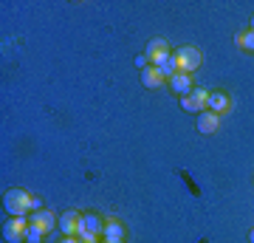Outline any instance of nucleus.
<instances>
[{
  "mask_svg": "<svg viewBox=\"0 0 254 243\" xmlns=\"http://www.w3.org/2000/svg\"><path fill=\"white\" fill-rule=\"evenodd\" d=\"M96 243H105V241H96Z\"/></svg>",
  "mask_w": 254,
  "mask_h": 243,
  "instance_id": "22",
  "label": "nucleus"
},
{
  "mask_svg": "<svg viewBox=\"0 0 254 243\" xmlns=\"http://www.w3.org/2000/svg\"><path fill=\"white\" fill-rule=\"evenodd\" d=\"M26 229H28L26 218H11V221L3 224V238H6V243H26Z\"/></svg>",
  "mask_w": 254,
  "mask_h": 243,
  "instance_id": "3",
  "label": "nucleus"
},
{
  "mask_svg": "<svg viewBox=\"0 0 254 243\" xmlns=\"http://www.w3.org/2000/svg\"><path fill=\"white\" fill-rule=\"evenodd\" d=\"M249 241H252V243H254V229H252V232H249Z\"/></svg>",
  "mask_w": 254,
  "mask_h": 243,
  "instance_id": "19",
  "label": "nucleus"
},
{
  "mask_svg": "<svg viewBox=\"0 0 254 243\" xmlns=\"http://www.w3.org/2000/svg\"><path fill=\"white\" fill-rule=\"evenodd\" d=\"M220 127V116L218 113H212V110H203V113H198V130L200 133H215Z\"/></svg>",
  "mask_w": 254,
  "mask_h": 243,
  "instance_id": "11",
  "label": "nucleus"
},
{
  "mask_svg": "<svg viewBox=\"0 0 254 243\" xmlns=\"http://www.w3.org/2000/svg\"><path fill=\"white\" fill-rule=\"evenodd\" d=\"M136 65H138V68H141V71H144L147 65H150V60H147L144 54H138V57H136Z\"/></svg>",
  "mask_w": 254,
  "mask_h": 243,
  "instance_id": "17",
  "label": "nucleus"
},
{
  "mask_svg": "<svg viewBox=\"0 0 254 243\" xmlns=\"http://www.w3.org/2000/svg\"><path fill=\"white\" fill-rule=\"evenodd\" d=\"M3 209L11 218H26L28 209H34V195H28L26 189H6L3 195Z\"/></svg>",
  "mask_w": 254,
  "mask_h": 243,
  "instance_id": "1",
  "label": "nucleus"
},
{
  "mask_svg": "<svg viewBox=\"0 0 254 243\" xmlns=\"http://www.w3.org/2000/svg\"><path fill=\"white\" fill-rule=\"evenodd\" d=\"M63 243H82L79 238H63Z\"/></svg>",
  "mask_w": 254,
  "mask_h": 243,
  "instance_id": "18",
  "label": "nucleus"
},
{
  "mask_svg": "<svg viewBox=\"0 0 254 243\" xmlns=\"http://www.w3.org/2000/svg\"><path fill=\"white\" fill-rule=\"evenodd\" d=\"M164 77L161 74V68H155V65H147L144 71H141V85L144 88H150V90H155V88H164Z\"/></svg>",
  "mask_w": 254,
  "mask_h": 243,
  "instance_id": "8",
  "label": "nucleus"
},
{
  "mask_svg": "<svg viewBox=\"0 0 254 243\" xmlns=\"http://www.w3.org/2000/svg\"><path fill=\"white\" fill-rule=\"evenodd\" d=\"M252 28H254V17H252Z\"/></svg>",
  "mask_w": 254,
  "mask_h": 243,
  "instance_id": "21",
  "label": "nucleus"
},
{
  "mask_svg": "<svg viewBox=\"0 0 254 243\" xmlns=\"http://www.w3.org/2000/svg\"><path fill=\"white\" fill-rule=\"evenodd\" d=\"M28 224H34L40 232H51L54 224H60V218H54L48 209H37L34 215H28Z\"/></svg>",
  "mask_w": 254,
  "mask_h": 243,
  "instance_id": "7",
  "label": "nucleus"
},
{
  "mask_svg": "<svg viewBox=\"0 0 254 243\" xmlns=\"http://www.w3.org/2000/svg\"><path fill=\"white\" fill-rule=\"evenodd\" d=\"M173 57H175V63H178V71H181V74L198 71L200 63H203V54H200L195 45H181V48H178Z\"/></svg>",
  "mask_w": 254,
  "mask_h": 243,
  "instance_id": "2",
  "label": "nucleus"
},
{
  "mask_svg": "<svg viewBox=\"0 0 254 243\" xmlns=\"http://www.w3.org/2000/svg\"><path fill=\"white\" fill-rule=\"evenodd\" d=\"M232 108V102H229V96L226 93H209V110L212 113H223V110H229Z\"/></svg>",
  "mask_w": 254,
  "mask_h": 243,
  "instance_id": "13",
  "label": "nucleus"
},
{
  "mask_svg": "<svg viewBox=\"0 0 254 243\" xmlns=\"http://www.w3.org/2000/svg\"><path fill=\"white\" fill-rule=\"evenodd\" d=\"M237 45H240L243 51H254V28L240 31V34H237Z\"/></svg>",
  "mask_w": 254,
  "mask_h": 243,
  "instance_id": "14",
  "label": "nucleus"
},
{
  "mask_svg": "<svg viewBox=\"0 0 254 243\" xmlns=\"http://www.w3.org/2000/svg\"><path fill=\"white\" fill-rule=\"evenodd\" d=\"M105 243H125V241H105Z\"/></svg>",
  "mask_w": 254,
  "mask_h": 243,
  "instance_id": "20",
  "label": "nucleus"
},
{
  "mask_svg": "<svg viewBox=\"0 0 254 243\" xmlns=\"http://www.w3.org/2000/svg\"><path fill=\"white\" fill-rule=\"evenodd\" d=\"M158 68H161V74L167 77V80H173L175 74H178V63H175V57H173V54L167 57V60H164L161 65H158Z\"/></svg>",
  "mask_w": 254,
  "mask_h": 243,
  "instance_id": "15",
  "label": "nucleus"
},
{
  "mask_svg": "<svg viewBox=\"0 0 254 243\" xmlns=\"http://www.w3.org/2000/svg\"><path fill=\"white\" fill-rule=\"evenodd\" d=\"M43 235H46V232H40L34 224H28V229H26V243H43Z\"/></svg>",
  "mask_w": 254,
  "mask_h": 243,
  "instance_id": "16",
  "label": "nucleus"
},
{
  "mask_svg": "<svg viewBox=\"0 0 254 243\" xmlns=\"http://www.w3.org/2000/svg\"><path fill=\"white\" fill-rule=\"evenodd\" d=\"M57 226H60V232H63L65 238H76V232H79V226H82V215L71 209V212H65V215L60 218Z\"/></svg>",
  "mask_w": 254,
  "mask_h": 243,
  "instance_id": "6",
  "label": "nucleus"
},
{
  "mask_svg": "<svg viewBox=\"0 0 254 243\" xmlns=\"http://www.w3.org/2000/svg\"><path fill=\"white\" fill-rule=\"evenodd\" d=\"M102 241H125V226H122V221H119V218H105Z\"/></svg>",
  "mask_w": 254,
  "mask_h": 243,
  "instance_id": "10",
  "label": "nucleus"
},
{
  "mask_svg": "<svg viewBox=\"0 0 254 243\" xmlns=\"http://www.w3.org/2000/svg\"><path fill=\"white\" fill-rule=\"evenodd\" d=\"M167 82H170V88H173L175 93L181 96V99H184V96H190L192 90H195V85H192V77H190V74H181V71H178L173 80H167Z\"/></svg>",
  "mask_w": 254,
  "mask_h": 243,
  "instance_id": "9",
  "label": "nucleus"
},
{
  "mask_svg": "<svg viewBox=\"0 0 254 243\" xmlns=\"http://www.w3.org/2000/svg\"><path fill=\"white\" fill-rule=\"evenodd\" d=\"M82 232L93 235V238H102V229H105V218L99 215H82Z\"/></svg>",
  "mask_w": 254,
  "mask_h": 243,
  "instance_id": "12",
  "label": "nucleus"
},
{
  "mask_svg": "<svg viewBox=\"0 0 254 243\" xmlns=\"http://www.w3.org/2000/svg\"><path fill=\"white\" fill-rule=\"evenodd\" d=\"M181 108L187 113H203V110H209V93L203 88H195L190 96L181 99Z\"/></svg>",
  "mask_w": 254,
  "mask_h": 243,
  "instance_id": "4",
  "label": "nucleus"
},
{
  "mask_svg": "<svg viewBox=\"0 0 254 243\" xmlns=\"http://www.w3.org/2000/svg\"><path fill=\"white\" fill-rule=\"evenodd\" d=\"M144 57L150 60V65H155V68H158V65L170 57V45H167V40H164V37H153V40L147 43Z\"/></svg>",
  "mask_w": 254,
  "mask_h": 243,
  "instance_id": "5",
  "label": "nucleus"
}]
</instances>
